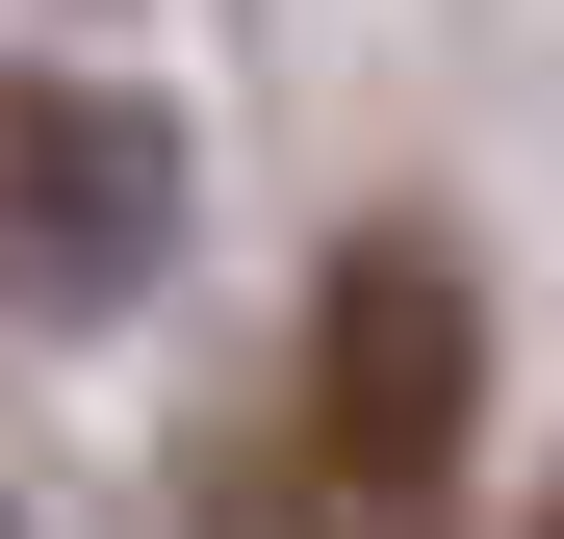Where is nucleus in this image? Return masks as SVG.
<instances>
[{
    "instance_id": "4",
    "label": "nucleus",
    "mask_w": 564,
    "mask_h": 539,
    "mask_svg": "<svg viewBox=\"0 0 564 539\" xmlns=\"http://www.w3.org/2000/svg\"><path fill=\"white\" fill-rule=\"evenodd\" d=\"M0 539H26V514H0Z\"/></svg>"
},
{
    "instance_id": "2",
    "label": "nucleus",
    "mask_w": 564,
    "mask_h": 539,
    "mask_svg": "<svg viewBox=\"0 0 564 539\" xmlns=\"http://www.w3.org/2000/svg\"><path fill=\"white\" fill-rule=\"evenodd\" d=\"M154 257H180V129L129 77L26 52L0 77V309H129Z\"/></svg>"
},
{
    "instance_id": "1",
    "label": "nucleus",
    "mask_w": 564,
    "mask_h": 539,
    "mask_svg": "<svg viewBox=\"0 0 564 539\" xmlns=\"http://www.w3.org/2000/svg\"><path fill=\"white\" fill-rule=\"evenodd\" d=\"M308 488L359 514V539H436V488H462V436H488V283H462L436 231H359L334 283H308Z\"/></svg>"
},
{
    "instance_id": "3",
    "label": "nucleus",
    "mask_w": 564,
    "mask_h": 539,
    "mask_svg": "<svg viewBox=\"0 0 564 539\" xmlns=\"http://www.w3.org/2000/svg\"><path fill=\"white\" fill-rule=\"evenodd\" d=\"M539 539H564V488H539Z\"/></svg>"
}]
</instances>
